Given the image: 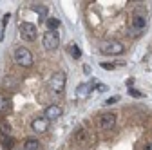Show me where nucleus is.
<instances>
[{
    "label": "nucleus",
    "instance_id": "12",
    "mask_svg": "<svg viewBox=\"0 0 152 150\" xmlns=\"http://www.w3.org/2000/svg\"><path fill=\"white\" fill-rule=\"evenodd\" d=\"M24 150H42V145H40V141L38 139H26V143H24Z\"/></svg>",
    "mask_w": 152,
    "mask_h": 150
},
{
    "label": "nucleus",
    "instance_id": "3",
    "mask_svg": "<svg viewBox=\"0 0 152 150\" xmlns=\"http://www.w3.org/2000/svg\"><path fill=\"white\" fill-rule=\"evenodd\" d=\"M42 44L47 51H56L60 47V36L58 33H54V31H47L44 34V38H42Z\"/></svg>",
    "mask_w": 152,
    "mask_h": 150
},
{
    "label": "nucleus",
    "instance_id": "11",
    "mask_svg": "<svg viewBox=\"0 0 152 150\" xmlns=\"http://www.w3.org/2000/svg\"><path fill=\"white\" fill-rule=\"evenodd\" d=\"M145 25H147V18H145V15H134L132 16V27L134 29H145Z\"/></svg>",
    "mask_w": 152,
    "mask_h": 150
},
{
    "label": "nucleus",
    "instance_id": "5",
    "mask_svg": "<svg viewBox=\"0 0 152 150\" xmlns=\"http://www.w3.org/2000/svg\"><path fill=\"white\" fill-rule=\"evenodd\" d=\"M20 36L26 42H34L36 40V25L31 22H22L20 24Z\"/></svg>",
    "mask_w": 152,
    "mask_h": 150
},
{
    "label": "nucleus",
    "instance_id": "1",
    "mask_svg": "<svg viewBox=\"0 0 152 150\" xmlns=\"http://www.w3.org/2000/svg\"><path fill=\"white\" fill-rule=\"evenodd\" d=\"M15 62L22 67H31L33 65V54L27 47H18L15 51Z\"/></svg>",
    "mask_w": 152,
    "mask_h": 150
},
{
    "label": "nucleus",
    "instance_id": "15",
    "mask_svg": "<svg viewBox=\"0 0 152 150\" xmlns=\"http://www.w3.org/2000/svg\"><path fill=\"white\" fill-rule=\"evenodd\" d=\"M2 146H4L6 150H13V146H15V139H13L11 136H2Z\"/></svg>",
    "mask_w": 152,
    "mask_h": 150
},
{
    "label": "nucleus",
    "instance_id": "4",
    "mask_svg": "<svg viewBox=\"0 0 152 150\" xmlns=\"http://www.w3.org/2000/svg\"><path fill=\"white\" fill-rule=\"evenodd\" d=\"M123 44L121 42H116V40H110V42H105V44H102V47H100V51L103 52V54H112V56H116V54H121L123 52Z\"/></svg>",
    "mask_w": 152,
    "mask_h": 150
},
{
    "label": "nucleus",
    "instance_id": "18",
    "mask_svg": "<svg viewBox=\"0 0 152 150\" xmlns=\"http://www.w3.org/2000/svg\"><path fill=\"white\" fill-rule=\"evenodd\" d=\"M129 94H130V96H134V98H143V92H140L138 89H132V87L129 89Z\"/></svg>",
    "mask_w": 152,
    "mask_h": 150
},
{
    "label": "nucleus",
    "instance_id": "13",
    "mask_svg": "<svg viewBox=\"0 0 152 150\" xmlns=\"http://www.w3.org/2000/svg\"><path fill=\"white\" fill-rule=\"evenodd\" d=\"M74 139H76V143H85L87 141V130L82 127V128H78L74 132Z\"/></svg>",
    "mask_w": 152,
    "mask_h": 150
},
{
    "label": "nucleus",
    "instance_id": "10",
    "mask_svg": "<svg viewBox=\"0 0 152 150\" xmlns=\"http://www.w3.org/2000/svg\"><path fill=\"white\" fill-rule=\"evenodd\" d=\"M11 112V100L6 94H0V116H7Z\"/></svg>",
    "mask_w": 152,
    "mask_h": 150
},
{
    "label": "nucleus",
    "instance_id": "21",
    "mask_svg": "<svg viewBox=\"0 0 152 150\" xmlns=\"http://www.w3.org/2000/svg\"><path fill=\"white\" fill-rule=\"evenodd\" d=\"M102 67H103V69H107V71H112L116 65H114V63H102Z\"/></svg>",
    "mask_w": 152,
    "mask_h": 150
},
{
    "label": "nucleus",
    "instance_id": "8",
    "mask_svg": "<svg viewBox=\"0 0 152 150\" xmlns=\"http://www.w3.org/2000/svg\"><path fill=\"white\" fill-rule=\"evenodd\" d=\"M62 114H64L62 107H58V105H49V107L45 108V112H44V118H45L47 121H51V119H58Z\"/></svg>",
    "mask_w": 152,
    "mask_h": 150
},
{
    "label": "nucleus",
    "instance_id": "6",
    "mask_svg": "<svg viewBox=\"0 0 152 150\" xmlns=\"http://www.w3.org/2000/svg\"><path fill=\"white\" fill-rule=\"evenodd\" d=\"M98 125L102 130H110L114 125H116V114L114 112H105L98 118Z\"/></svg>",
    "mask_w": 152,
    "mask_h": 150
},
{
    "label": "nucleus",
    "instance_id": "17",
    "mask_svg": "<svg viewBox=\"0 0 152 150\" xmlns=\"http://www.w3.org/2000/svg\"><path fill=\"white\" fill-rule=\"evenodd\" d=\"M47 27H49V31H56V29L60 27V20H58V18H54V16L47 18Z\"/></svg>",
    "mask_w": 152,
    "mask_h": 150
},
{
    "label": "nucleus",
    "instance_id": "16",
    "mask_svg": "<svg viewBox=\"0 0 152 150\" xmlns=\"http://www.w3.org/2000/svg\"><path fill=\"white\" fill-rule=\"evenodd\" d=\"M0 134H2V136H9V134H11V125H9L6 119L0 121Z\"/></svg>",
    "mask_w": 152,
    "mask_h": 150
},
{
    "label": "nucleus",
    "instance_id": "7",
    "mask_svg": "<svg viewBox=\"0 0 152 150\" xmlns=\"http://www.w3.org/2000/svg\"><path fill=\"white\" fill-rule=\"evenodd\" d=\"M31 127H33V130H34L36 134H44V132H47V130H49V121L44 116H38L36 119H33Z\"/></svg>",
    "mask_w": 152,
    "mask_h": 150
},
{
    "label": "nucleus",
    "instance_id": "2",
    "mask_svg": "<svg viewBox=\"0 0 152 150\" xmlns=\"http://www.w3.org/2000/svg\"><path fill=\"white\" fill-rule=\"evenodd\" d=\"M49 89L54 94H62L64 89H65V74L64 72H54L49 78Z\"/></svg>",
    "mask_w": 152,
    "mask_h": 150
},
{
    "label": "nucleus",
    "instance_id": "22",
    "mask_svg": "<svg viewBox=\"0 0 152 150\" xmlns=\"http://www.w3.org/2000/svg\"><path fill=\"white\" fill-rule=\"evenodd\" d=\"M143 150H152V143H147V145H145V148H143Z\"/></svg>",
    "mask_w": 152,
    "mask_h": 150
},
{
    "label": "nucleus",
    "instance_id": "19",
    "mask_svg": "<svg viewBox=\"0 0 152 150\" xmlns=\"http://www.w3.org/2000/svg\"><path fill=\"white\" fill-rule=\"evenodd\" d=\"M118 101H120V96H112L105 101V105H112V103H118Z\"/></svg>",
    "mask_w": 152,
    "mask_h": 150
},
{
    "label": "nucleus",
    "instance_id": "9",
    "mask_svg": "<svg viewBox=\"0 0 152 150\" xmlns=\"http://www.w3.org/2000/svg\"><path fill=\"white\" fill-rule=\"evenodd\" d=\"M94 83H96V80H92V83H80L76 87V96L78 98H87L91 94V89L94 87Z\"/></svg>",
    "mask_w": 152,
    "mask_h": 150
},
{
    "label": "nucleus",
    "instance_id": "20",
    "mask_svg": "<svg viewBox=\"0 0 152 150\" xmlns=\"http://www.w3.org/2000/svg\"><path fill=\"white\" fill-rule=\"evenodd\" d=\"M94 87H96V89H98L100 92H103V90H107V85H103V83H98V82H96V83H94Z\"/></svg>",
    "mask_w": 152,
    "mask_h": 150
},
{
    "label": "nucleus",
    "instance_id": "14",
    "mask_svg": "<svg viewBox=\"0 0 152 150\" xmlns=\"http://www.w3.org/2000/svg\"><path fill=\"white\" fill-rule=\"evenodd\" d=\"M67 49H69V52H71V56H72L74 60H78V58H82V51H80V47L76 45V44H71V45H69Z\"/></svg>",
    "mask_w": 152,
    "mask_h": 150
}]
</instances>
